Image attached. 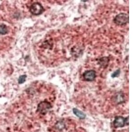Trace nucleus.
I'll list each match as a JSON object with an SVG mask.
<instances>
[{"label": "nucleus", "instance_id": "6e6552de", "mask_svg": "<svg viewBox=\"0 0 134 132\" xmlns=\"http://www.w3.org/2000/svg\"><path fill=\"white\" fill-rule=\"evenodd\" d=\"M26 75H22L20 76L18 79V83L19 84H23L26 81Z\"/></svg>", "mask_w": 134, "mask_h": 132}, {"label": "nucleus", "instance_id": "39448f33", "mask_svg": "<svg viewBox=\"0 0 134 132\" xmlns=\"http://www.w3.org/2000/svg\"><path fill=\"white\" fill-rule=\"evenodd\" d=\"M51 105L48 102L44 101L42 102L39 104L38 106V111L42 114H45L47 110L50 109Z\"/></svg>", "mask_w": 134, "mask_h": 132}, {"label": "nucleus", "instance_id": "7ed1b4c3", "mask_svg": "<svg viewBox=\"0 0 134 132\" xmlns=\"http://www.w3.org/2000/svg\"><path fill=\"white\" fill-rule=\"evenodd\" d=\"M128 117L127 118H124L122 117L118 116L116 117L114 122V125L115 128L122 127L125 125V124H128L129 123Z\"/></svg>", "mask_w": 134, "mask_h": 132}, {"label": "nucleus", "instance_id": "1a4fd4ad", "mask_svg": "<svg viewBox=\"0 0 134 132\" xmlns=\"http://www.w3.org/2000/svg\"><path fill=\"white\" fill-rule=\"evenodd\" d=\"M120 70H117V71L113 73V74L112 75V78L117 77L118 76H119V74H120Z\"/></svg>", "mask_w": 134, "mask_h": 132}, {"label": "nucleus", "instance_id": "f03ea898", "mask_svg": "<svg viewBox=\"0 0 134 132\" xmlns=\"http://www.w3.org/2000/svg\"><path fill=\"white\" fill-rule=\"evenodd\" d=\"M44 8L41 4L36 2L33 4L30 8L31 13L35 15H40L44 12Z\"/></svg>", "mask_w": 134, "mask_h": 132}, {"label": "nucleus", "instance_id": "0eeeda50", "mask_svg": "<svg viewBox=\"0 0 134 132\" xmlns=\"http://www.w3.org/2000/svg\"><path fill=\"white\" fill-rule=\"evenodd\" d=\"M8 32V27L6 25L2 23H0V34L2 35H5L7 34Z\"/></svg>", "mask_w": 134, "mask_h": 132}, {"label": "nucleus", "instance_id": "20e7f679", "mask_svg": "<svg viewBox=\"0 0 134 132\" xmlns=\"http://www.w3.org/2000/svg\"><path fill=\"white\" fill-rule=\"evenodd\" d=\"M84 79L88 81L94 80L96 77V72L94 70H90L85 71L83 75Z\"/></svg>", "mask_w": 134, "mask_h": 132}, {"label": "nucleus", "instance_id": "f257e3e1", "mask_svg": "<svg viewBox=\"0 0 134 132\" xmlns=\"http://www.w3.org/2000/svg\"><path fill=\"white\" fill-rule=\"evenodd\" d=\"M114 21L118 25L123 26L128 23L129 15L125 13H121L116 16Z\"/></svg>", "mask_w": 134, "mask_h": 132}, {"label": "nucleus", "instance_id": "423d86ee", "mask_svg": "<svg viewBox=\"0 0 134 132\" xmlns=\"http://www.w3.org/2000/svg\"><path fill=\"white\" fill-rule=\"evenodd\" d=\"M73 112L74 114L77 117H78L80 119H84L85 118V117H86L85 114L79 110H78V109H76V108H74L73 109Z\"/></svg>", "mask_w": 134, "mask_h": 132}]
</instances>
